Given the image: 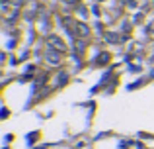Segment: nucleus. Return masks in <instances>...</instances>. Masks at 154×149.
I'll return each instance as SVG.
<instances>
[{
  "label": "nucleus",
  "instance_id": "nucleus-1",
  "mask_svg": "<svg viewBox=\"0 0 154 149\" xmlns=\"http://www.w3.org/2000/svg\"><path fill=\"white\" fill-rule=\"evenodd\" d=\"M47 47H53V49L60 51V53L66 51V45H64V41L59 37V35H49V37H47Z\"/></svg>",
  "mask_w": 154,
  "mask_h": 149
},
{
  "label": "nucleus",
  "instance_id": "nucleus-2",
  "mask_svg": "<svg viewBox=\"0 0 154 149\" xmlns=\"http://www.w3.org/2000/svg\"><path fill=\"white\" fill-rule=\"evenodd\" d=\"M45 59L51 63V65H59V63H60V51L53 49V47H47V51H45Z\"/></svg>",
  "mask_w": 154,
  "mask_h": 149
},
{
  "label": "nucleus",
  "instance_id": "nucleus-3",
  "mask_svg": "<svg viewBox=\"0 0 154 149\" xmlns=\"http://www.w3.org/2000/svg\"><path fill=\"white\" fill-rule=\"evenodd\" d=\"M76 30H78V34L82 35V37H88V34H90V28L84 22H76Z\"/></svg>",
  "mask_w": 154,
  "mask_h": 149
},
{
  "label": "nucleus",
  "instance_id": "nucleus-4",
  "mask_svg": "<svg viewBox=\"0 0 154 149\" xmlns=\"http://www.w3.org/2000/svg\"><path fill=\"white\" fill-rule=\"evenodd\" d=\"M105 61H109V53H103V55H100V57H98V63H100V65H103Z\"/></svg>",
  "mask_w": 154,
  "mask_h": 149
},
{
  "label": "nucleus",
  "instance_id": "nucleus-5",
  "mask_svg": "<svg viewBox=\"0 0 154 149\" xmlns=\"http://www.w3.org/2000/svg\"><path fill=\"white\" fill-rule=\"evenodd\" d=\"M148 31H154V24H150V26H148Z\"/></svg>",
  "mask_w": 154,
  "mask_h": 149
}]
</instances>
